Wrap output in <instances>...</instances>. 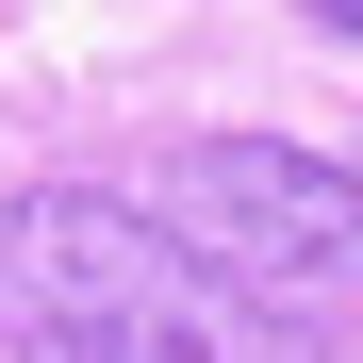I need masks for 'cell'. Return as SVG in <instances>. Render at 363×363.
<instances>
[{"mask_svg": "<svg viewBox=\"0 0 363 363\" xmlns=\"http://www.w3.org/2000/svg\"><path fill=\"white\" fill-rule=\"evenodd\" d=\"M0 347L17 363H330L314 314H264L248 281L182 264L99 182L0 199Z\"/></svg>", "mask_w": 363, "mask_h": 363, "instance_id": "obj_1", "label": "cell"}, {"mask_svg": "<svg viewBox=\"0 0 363 363\" xmlns=\"http://www.w3.org/2000/svg\"><path fill=\"white\" fill-rule=\"evenodd\" d=\"M182 264L248 281L264 314H297V297H347L363 281V182L314 165V149H264V133H182L149 149V199H133Z\"/></svg>", "mask_w": 363, "mask_h": 363, "instance_id": "obj_2", "label": "cell"}, {"mask_svg": "<svg viewBox=\"0 0 363 363\" xmlns=\"http://www.w3.org/2000/svg\"><path fill=\"white\" fill-rule=\"evenodd\" d=\"M314 33H347V50H363V0H314Z\"/></svg>", "mask_w": 363, "mask_h": 363, "instance_id": "obj_3", "label": "cell"}]
</instances>
